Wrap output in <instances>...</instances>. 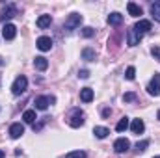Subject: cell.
Masks as SVG:
<instances>
[{"label": "cell", "mask_w": 160, "mask_h": 158, "mask_svg": "<svg viewBox=\"0 0 160 158\" xmlns=\"http://www.w3.org/2000/svg\"><path fill=\"white\" fill-rule=\"evenodd\" d=\"M26 87H28V78L21 75V77H17L15 82L11 84V93L13 95H22L26 91Z\"/></svg>", "instance_id": "obj_1"}, {"label": "cell", "mask_w": 160, "mask_h": 158, "mask_svg": "<svg viewBox=\"0 0 160 158\" xmlns=\"http://www.w3.org/2000/svg\"><path fill=\"white\" fill-rule=\"evenodd\" d=\"M69 125H71L73 128H78V126L84 125V112H82L80 108H73L71 117H69Z\"/></svg>", "instance_id": "obj_2"}, {"label": "cell", "mask_w": 160, "mask_h": 158, "mask_svg": "<svg viewBox=\"0 0 160 158\" xmlns=\"http://www.w3.org/2000/svg\"><path fill=\"white\" fill-rule=\"evenodd\" d=\"M147 93L153 95V97H160V75L158 73H155L153 80L149 82V86H147Z\"/></svg>", "instance_id": "obj_3"}, {"label": "cell", "mask_w": 160, "mask_h": 158, "mask_svg": "<svg viewBox=\"0 0 160 158\" xmlns=\"http://www.w3.org/2000/svg\"><path fill=\"white\" fill-rule=\"evenodd\" d=\"M80 24H82V15L80 13H71L69 15V19L65 21V30H75V28H78Z\"/></svg>", "instance_id": "obj_4"}, {"label": "cell", "mask_w": 160, "mask_h": 158, "mask_svg": "<svg viewBox=\"0 0 160 158\" xmlns=\"http://www.w3.org/2000/svg\"><path fill=\"white\" fill-rule=\"evenodd\" d=\"M54 101H56L54 97L41 95V97H38V99L34 101V104H36V110H47V108H48V104H52Z\"/></svg>", "instance_id": "obj_5"}, {"label": "cell", "mask_w": 160, "mask_h": 158, "mask_svg": "<svg viewBox=\"0 0 160 158\" xmlns=\"http://www.w3.org/2000/svg\"><path fill=\"white\" fill-rule=\"evenodd\" d=\"M17 15V7L13 6V4H8L2 11H0V22H6V21H9L11 17H15Z\"/></svg>", "instance_id": "obj_6"}, {"label": "cell", "mask_w": 160, "mask_h": 158, "mask_svg": "<svg viewBox=\"0 0 160 158\" xmlns=\"http://www.w3.org/2000/svg\"><path fill=\"white\" fill-rule=\"evenodd\" d=\"M15 36H17V28H15V24H4V28H2V37L8 41L15 39Z\"/></svg>", "instance_id": "obj_7"}, {"label": "cell", "mask_w": 160, "mask_h": 158, "mask_svg": "<svg viewBox=\"0 0 160 158\" xmlns=\"http://www.w3.org/2000/svg\"><path fill=\"white\" fill-rule=\"evenodd\" d=\"M140 41H142V36H138V32H136L134 28L127 30V45H128V47H136Z\"/></svg>", "instance_id": "obj_8"}, {"label": "cell", "mask_w": 160, "mask_h": 158, "mask_svg": "<svg viewBox=\"0 0 160 158\" xmlns=\"http://www.w3.org/2000/svg\"><path fill=\"white\" fill-rule=\"evenodd\" d=\"M134 30L138 32V36H142V37H143V34L151 32V21H138V22H136V26H134Z\"/></svg>", "instance_id": "obj_9"}, {"label": "cell", "mask_w": 160, "mask_h": 158, "mask_svg": "<svg viewBox=\"0 0 160 158\" xmlns=\"http://www.w3.org/2000/svg\"><path fill=\"white\" fill-rule=\"evenodd\" d=\"M128 147H130V141H128L127 138H119V140H116V143H114V151H116V153H127Z\"/></svg>", "instance_id": "obj_10"}, {"label": "cell", "mask_w": 160, "mask_h": 158, "mask_svg": "<svg viewBox=\"0 0 160 158\" xmlns=\"http://www.w3.org/2000/svg\"><path fill=\"white\" fill-rule=\"evenodd\" d=\"M24 134V126L21 125V123H13L11 126H9V136L13 138V140H17V138H21Z\"/></svg>", "instance_id": "obj_11"}, {"label": "cell", "mask_w": 160, "mask_h": 158, "mask_svg": "<svg viewBox=\"0 0 160 158\" xmlns=\"http://www.w3.org/2000/svg\"><path fill=\"white\" fill-rule=\"evenodd\" d=\"M38 48H39L41 52H47V50H50L52 48V39L50 37H47V36H43V37H39L38 39Z\"/></svg>", "instance_id": "obj_12"}, {"label": "cell", "mask_w": 160, "mask_h": 158, "mask_svg": "<svg viewBox=\"0 0 160 158\" xmlns=\"http://www.w3.org/2000/svg\"><path fill=\"white\" fill-rule=\"evenodd\" d=\"M93 97H95V93H93L91 87H84V89H80V101H84V102H91Z\"/></svg>", "instance_id": "obj_13"}, {"label": "cell", "mask_w": 160, "mask_h": 158, "mask_svg": "<svg viewBox=\"0 0 160 158\" xmlns=\"http://www.w3.org/2000/svg\"><path fill=\"white\" fill-rule=\"evenodd\" d=\"M130 130H132L134 134H142V132L145 130V123H143L142 119H134V121L130 123Z\"/></svg>", "instance_id": "obj_14"}, {"label": "cell", "mask_w": 160, "mask_h": 158, "mask_svg": "<svg viewBox=\"0 0 160 158\" xmlns=\"http://www.w3.org/2000/svg\"><path fill=\"white\" fill-rule=\"evenodd\" d=\"M34 67H36L38 71H47V67H48V60L43 58V56H38V58L34 60Z\"/></svg>", "instance_id": "obj_15"}, {"label": "cell", "mask_w": 160, "mask_h": 158, "mask_svg": "<svg viewBox=\"0 0 160 158\" xmlns=\"http://www.w3.org/2000/svg\"><path fill=\"white\" fill-rule=\"evenodd\" d=\"M82 60H86V62H95V60H97V52L88 47V48L82 50Z\"/></svg>", "instance_id": "obj_16"}, {"label": "cell", "mask_w": 160, "mask_h": 158, "mask_svg": "<svg viewBox=\"0 0 160 158\" xmlns=\"http://www.w3.org/2000/svg\"><path fill=\"white\" fill-rule=\"evenodd\" d=\"M121 22H123V15H121V13L114 11V13L108 15V24H112V26H119Z\"/></svg>", "instance_id": "obj_17"}, {"label": "cell", "mask_w": 160, "mask_h": 158, "mask_svg": "<svg viewBox=\"0 0 160 158\" xmlns=\"http://www.w3.org/2000/svg\"><path fill=\"white\" fill-rule=\"evenodd\" d=\"M127 9H128V15H132V17H140L142 15V7L138 4H134V2H128Z\"/></svg>", "instance_id": "obj_18"}, {"label": "cell", "mask_w": 160, "mask_h": 158, "mask_svg": "<svg viewBox=\"0 0 160 158\" xmlns=\"http://www.w3.org/2000/svg\"><path fill=\"white\" fill-rule=\"evenodd\" d=\"M93 134H95V138H99V140H104V138L110 134V130H108L106 126H95V128H93Z\"/></svg>", "instance_id": "obj_19"}, {"label": "cell", "mask_w": 160, "mask_h": 158, "mask_svg": "<svg viewBox=\"0 0 160 158\" xmlns=\"http://www.w3.org/2000/svg\"><path fill=\"white\" fill-rule=\"evenodd\" d=\"M50 22H52V17H50V15H41L39 19H38V26H39L41 30H43V28H48Z\"/></svg>", "instance_id": "obj_20"}, {"label": "cell", "mask_w": 160, "mask_h": 158, "mask_svg": "<svg viewBox=\"0 0 160 158\" xmlns=\"http://www.w3.org/2000/svg\"><path fill=\"white\" fill-rule=\"evenodd\" d=\"M151 13H153V19H155L157 22H160V0H157V2L151 4Z\"/></svg>", "instance_id": "obj_21"}, {"label": "cell", "mask_w": 160, "mask_h": 158, "mask_svg": "<svg viewBox=\"0 0 160 158\" xmlns=\"http://www.w3.org/2000/svg\"><path fill=\"white\" fill-rule=\"evenodd\" d=\"M22 119H24L26 123L34 125V123H36V119H38V116H36V110H26V112L22 114Z\"/></svg>", "instance_id": "obj_22"}, {"label": "cell", "mask_w": 160, "mask_h": 158, "mask_svg": "<svg viewBox=\"0 0 160 158\" xmlns=\"http://www.w3.org/2000/svg\"><path fill=\"white\" fill-rule=\"evenodd\" d=\"M128 125H130L128 117H121V119H119V123L116 125V130H118V132H125V130L128 128Z\"/></svg>", "instance_id": "obj_23"}, {"label": "cell", "mask_w": 160, "mask_h": 158, "mask_svg": "<svg viewBox=\"0 0 160 158\" xmlns=\"http://www.w3.org/2000/svg\"><path fill=\"white\" fill-rule=\"evenodd\" d=\"M125 78L127 80H134L136 78V69L130 65V67H127V71H125Z\"/></svg>", "instance_id": "obj_24"}, {"label": "cell", "mask_w": 160, "mask_h": 158, "mask_svg": "<svg viewBox=\"0 0 160 158\" xmlns=\"http://www.w3.org/2000/svg\"><path fill=\"white\" fill-rule=\"evenodd\" d=\"M147 147H149V141H147V140H143V141H138V143H136V153H143Z\"/></svg>", "instance_id": "obj_25"}, {"label": "cell", "mask_w": 160, "mask_h": 158, "mask_svg": "<svg viewBox=\"0 0 160 158\" xmlns=\"http://www.w3.org/2000/svg\"><path fill=\"white\" fill-rule=\"evenodd\" d=\"M67 158H88V155H86L84 151H71V153L67 155Z\"/></svg>", "instance_id": "obj_26"}, {"label": "cell", "mask_w": 160, "mask_h": 158, "mask_svg": "<svg viewBox=\"0 0 160 158\" xmlns=\"http://www.w3.org/2000/svg\"><path fill=\"white\" fill-rule=\"evenodd\" d=\"M82 36L84 37H93L95 36V30L91 26H86V28H82Z\"/></svg>", "instance_id": "obj_27"}, {"label": "cell", "mask_w": 160, "mask_h": 158, "mask_svg": "<svg viewBox=\"0 0 160 158\" xmlns=\"http://www.w3.org/2000/svg\"><path fill=\"white\" fill-rule=\"evenodd\" d=\"M136 99H138V97H136V93H132V91L123 95V101H125V102H132V101H136Z\"/></svg>", "instance_id": "obj_28"}, {"label": "cell", "mask_w": 160, "mask_h": 158, "mask_svg": "<svg viewBox=\"0 0 160 158\" xmlns=\"http://www.w3.org/2000/svg\"><path fill=\"white\" fill-rule=\"evenodd\" d=\"M78 77H80V78H89V71L82 69V71H78Z\"/></svg>", "instance_id": "obj_29"}, {"label": "cell", "mask_w": 160, "mask_h": 158, "mask_svg": "<svg viewBox=\"0 0 160 158\" xmlns=\"http://www.w3.org/2000/svg\"><path fill=\"white\" fill-rule=\"evenodd\" d=\"M110 112H112L110 108H104V110H102V117H108V116H110Z\"/></svg>", "instance_id": "obj_30"}, {"label": "cell", "mask_w": 160, "mask_h": 158, "mask_svg": "<svg viewBox=\"0 0 160 158\" xmlns=\"http://www.w3.org/2000/svg\"><path fill=\"white\" fill-rule=\"evenodd\" d=\"M151 52H153V56H158V54H160L158 47H155V48H153V50H151Z\"/></svg>", "instance_id": "obj_31"}, {"label": "cell", "mask_w": 160, "mask_h": 158, "mask_svg": "<svg viewBox=\"0 0 160 158\" xmlns=\"http://www.w3.org/2000/svg\"><path fill=\"white\" fill-rule=\"evenodd\" d=\"M4 65H6V62H4V60H2V56H0V67H4Z\"/></svg>", "instance_id": "obj_32"}, {"label": "cell", "mask_w": 160, "mask_h": 158, "mask_svg": "<svg viewBox=\"0 0 160 158\" xmlns=\"http://www.w3.org/2000/svg\"><path fill=\"white\" fill-rule=\"evenodd\" d=\"M4 156H6V153H4V151L0 149V158H4Z\"/></svg>", "instance_id": "obj_33"}, {"label": "cell", "mask_w": 160, "mask_h": 158, "mask_svg": "<svg viewBox=\"0 0 160 158\" xmlns=\"http://www.w3.org/2000/svg\"><path fill=\"white\" fill-rule=\"evenodd\" d=\"M157 117H158V119H160V110H158V114H157Z\"/></svg>", "instance_id": "obj_34"}, {"label": "cell", "mask_w": 160, "mask_h": 158, "mask_svg": "<svg viewBox=\"0 0 160 158\" xmlns=\"http://www.w3.org/2000/svg\"><path fill=\"white\" fill-rule=\"evenodd\" d=\"M155 158H160V156H155Z\"/></svg>", "instance_id": "obj_35"}]
</instances>
